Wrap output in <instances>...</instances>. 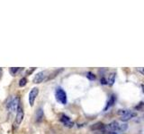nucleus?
I'll use <instances>...</instances> for the list:
<instances>
[{
	"label": "nucleus",
	"mask_w": 144,
	"mask_h": 134,
	"mask_svg": "<svg viewBox=\"0 0 144 134\" xmlns=\"http://www.w3.org/2000/svg\"><path fill=\"white\" fill-rule=\"evenodd\" d=\"M55 96H56V99L62 105H66L67 104V94H66L65 90L60 87H58L55 91Z\"/></svg>",
	"instance_id": "obj_1"
},
{
	"label": "nucleus",
	"mask_w": 144,
	"mask_h": 134,
	"mask_svg": "<svg viewBox=\"0 0 144 134\" xmlns=\"http://www.w3.org/2000/svg\"><path fill=\"white\" fill-rule=\"evenodd\" d=\"M48 76H49V74H48V72L47 71L40 72V73H36L34 78H33V83H35V84L41 83L43 81H46V79Z\"/></svg>",
	"instance_id": "obj_2"
},
{
	"label": "nucleus",
	"mask_w": 144,
	"mask_h": 134,
	"mask_svg": "<svg viewBox=\"0 0 144 134\" xmlns=\"http://www.w3.org/2000/svg\"><path fill=\"white\" fill-rule=\"evenodd\" d=\"M24 108H23V105L22 103H19L17 109H16V123L19 125V124L22 122L23 119H24Z\"/></svg>",
	"instance_id": "obj_3"
},
{
	"label": "nucleus",
	"mask_w": 144,
	"mask_h": 134,
	"mask_svg": "<svg viewBox=\"0 0 144 134\" xmlns=\"http://www.w3.org/2000/svg\"><path fill=\"white\" fill-rule=\"evenodd\" d=\"M38 94H39V88H33L29 93V97H28V100H29V104L31 106H33L34 105V101L37 97Z\"/></svg>",
	"instance_id": "obj_4"
},
{
	"label": "nucleus",
	"mask_w": 144,
	"mask_h": 134,
	"mask_svg": "<svg viewBox=\"0 0 144 134\" xmlns=\"http://www.w3.org/2000/svg\"><path fill=\"white\" fill-rule=\"evenodd\" d=\"M20 103V99L19 97H15L14 99H12L7 104V108L10 111H15L17 109V106Z\"/></svg>",
	"instance_id": "obj_5"
},
{
	"label": "nucleus",
	"mask_w": 144,
	"mask_h": 134,
	"mask_svg": "<svg viewBox=\"0 0 144 134\" xmlns=\"http://www.w3.org/2000/svg\"><path fill=\"white\" fill-rule=\"evenodd\" d=\"M60 121L63 123V125L65 126V127L72 128L74 126V122L70 120V118H69V116L65 115V114H62V115L60 116Z\"/></svg>",
	"instance_id": "obj_6"
},
{
	"label": "nucleus",
	"mask_w": 144,
	"mask_h": 134,
	"mask_svg": "<svg viewBox=\"0 0 144 134\" xmlns=\"http://www.w3.org/2000/svg\"><path fill=\"white\" fill-rule=\"evenodd\" d=\"M105 128V123H103V122H97L90 126L91 131H104Z\"/></svg>",
	"instance_id": "obj_7"
},
{
	"label": "nucleus",
	"mask_w": 144,
	"mask_h": 134,
	"mask_svg": "<svg viewBox=\"0 0 144 134\" xmlns=\"http://www.w3.org/2000/svg\"><path fill=\"white\" fill-rule=\"evenodd\" d=\"M136 115H137V114H136V113L132 112V111H128V112H127V114H125L124 115H123V116H121L120 119L123 121V122H127V121L131 120V119L133 118L134 116H136Z\"/></svg>",
	"instance_id": "obj_8"
},
{
	"label": "nucleus",
	"mask_w": 144,
	"mask_h": 134,
	"mask_svg": "<svg viewBox=\"0 0 144 134\" xmlns=\"http://www.w3.org/2000/svg\"><path fill=\"white\" fill-rule=\"evenodd\" d=\"M115 100H116V97H115V95H112L111 97H110L109 100L107 101L106 105H105L104 111H107V109H109L111 106H113V105L115 103Z\"/></svg>",
	"instance_id": "obj_9"
},
{
	"label": "nucleus",
	"mask_w": 144,
	"mask_h": 134,
	"mask_svg": "<svg viewBox=\"0 0 144 134\" xmlns=\"http://www.w3.org/2000/svg\"><path fill=\"white\" fill-rule=\"evenodd\" d=\"M35 120H36V122H41V121L43 120V110H42V108H39L37 112H36Z\"/></svg>",
	"instance_id": "obj_10"
},
{
	"label": "nucleus",
	"mask_w": 144,
	"mask_h": 134,
	"mask_svg": "<svg viewBox=\"0 0 144 134\" xmlns=\"http://www.w3.org/2000/svg\"><path fill=\"white\" fill-rule=\"evenodd\" d=\"M106 81H107V84H109V86H113L115 81V73H110V75L108 76V79Z\"/></svg>",
	"instance_id": "obj_11"
},
{
	"label": "nucleus",
	"mask_w": 144,
	"mask_h": 134,
	"mask_svg": "<svg viewBox=\"0 0 144 134\" xmlns=\"http://www.w3.org/2000/svg\"><path fill=\"white\" fill-rule=\"evenodd\" d=\"M107 127L109 128L112 131H116V130H118V128H119V123L116 122V121H113V122H112L111 123L108 124Z\"/></svg>",
	"instance_id": "obj_12"
},
{
	"label": "nucleus",
	"mask_w": 144,
	"mask_h": 134,
	"mask_svg": "<svg viewBox=\"0 0 144 134\" xmlns=\"http://www.w3.org/2000/svg\"><path fill=\"white\" fill-rule=\"evenodd\" d=\"M62 71V69H60V70H56V71H54L53 72V73H52V76H51V77H47V79H46V81H50V80H52L53 78H55V77L57 76V75L59 74V73H60V72Z\"/></svg>",
	"instance_id": "obj_13"
},
{
	"label": "nucleus",
	"mask_w": 144,
	"mask_h": 134,
	"mask_svg": "<svg viewBox=\"0 0 144 134\" xmlns=\"http://www.w3.org/2000/svg\"><path fill=\"white\" fill-rule=\"evenodd\" d=\"M86 76H87V78H88V80H90V81H95V80H96V75H95L93 73H91V72H88V73H86Z\"/></svg>",
	"instance_id": "obj_14"
},
{
	"label": "nucleus",
	"mask_w": 144,
	"mask_h": 134,
	"mask_svg": "<svg viewBox=\"0 0 144 134\" xmlns=\"http://www.w3.org/2000/svg\"><path fill=\"white\" fill-rule=\"evenodd\" d=\"M26 84H27V79L25 77H24V78H22L19 81V86L20 87H24Z\"/></svg>",
	"instance_id": "obj_15"
},
{
	"label": "nucleus",
	"mask_w": 144,
	"mask_h": 134,
	"mask_svg": "<svg viewBox=\"0 0 144 134\" xmlns=\"http://www.w3.org/2000/svg\"><path fill=\"white\" fill-rule=\"evenodd\" d=\"M20 70V68L19 67H16V68H14V67H11L10 69H9V72H10V73L12 75H16V73Z\"/></svg>",
	"instance_id": "obj_16"
},
{
	"label": "nucleus",
	"mask_w": 144,
	"mask_h": 134,
	"mask_svg": "<svg viewBox=\"0 0 144 134\" xmlns=\"http://www.w3.org/2000/svg\"><path fill=\"white\" fill-rule=\"evenodd\" d=\"M127 128H128V125H127V124H122V125H119L118 130H120V131H126Z\"/></svg>",
	"instance_id": "obj_17"
},
{
	"label": "nucleus",
	"mask_w": 144,
	"mask_h": 134,
	"mask_svg": "<svg viewBox=\"0 0 144 134\" xmlns=\"http://www.w3.org/2000/svg\"><path fill=\"white\" fill-rule=\"evenodd\" d=\"M127 112H128V110H124V109H120V110L118 111V114L121 116L124 115L125 114H127Z\"/></svg>",
	"instance_id": "obj_18"
},
{
	"label": "nucleus",
	"mask_w": 144,
	"mask_h": 134,
	"mask_svg": "<svg viewBox=\"0 0 144 134\" xmlns=\"http://www.w3.org/2000/svg\"><path fill=\"white\" fill-rule=\"evenodd\" d=\"M34 70H35V67H33L31 70H28V71L26 72V75H30V74H32V73H33V72L34 71Z\"/></svg>",
	"instance_id": "obj_19"
},
{
	"label": "nucleus",
	"mask_w": 144,
	"mask_h": 134,
	"mask_svg": "<svg viewBox=\"0 0 144 134\" xmlns=\"http://www.w3.org/2000/svg\"><path fill=\"white\" fill-rule=\"evenodd\" d=\"M100 82H101V83L103 84V85L107 84V81H106V79H105V78H104V77L101 79V80H100Z\"/></svg>",
	"instance_id": "obj_20"
},
{
	"label": "nucleus",
	"mask_w": 144,
	"mask_h": 134,
	"mask_svg": "<svg viewBox=\"0 0 144 134\" xmlns=\"http://www.w3.org/2000/svg\"><path fill=\"white\" fill-rule=\"evenodd\" d=\"M142 105H143V102H141V103L139 104V105H138V106H136L135 108L137 109V110H140V109H141V107H142Z\"/></svg>",
	"instance_id": "obj_21"
},
{
	"label": "nucleus",
	"mask_w": 144,
	"mask_h": 134,
	"mask_svg": "<svg viewBox=\"0 0 144 134\" xmlns=\"http://www.w3.org/2000/svg\"><path fill=\"white\" fill-rule=\"evenodd\" d=\"M138 70H139V71L141 72V74H143V71H142V68H139V69H138Z\"/></svg>",
	"instance_id": "obj_22"
}]
</instances>
